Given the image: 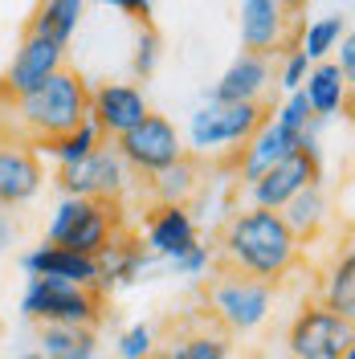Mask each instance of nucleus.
Instances as JSON below:
<instances>
[{"label":"nucleus","mask_w":355,"mask_h":359,"mask_svg":"<svg viewBox=\"0 0 355 359\" xmlns=\"http://www.w3.org/2000/svg\"><path fill=\"white\" fill-rule=\"evenodd\" d=\"M307 143H314V131H302V135H298V131H290V127H282L278 118H266L257 131L245 139L241 159H237V172H241L245 188L262 176L266 168H274L278 159H286L290 151H298V147H307Z\"/></svg>","instance_id":"obj_13"},{"label":"nucleus","mask_w":355,"mask_h":359,"mask_svg":"<svg viewBox=\"0 0 355 359\" xmlns=\"http://www.w3.org/2000/svg\"><path fill=\"white\" fill-rule=\"evenodd\" d=\"M335 49H339V62H335V66H339V74L351 82V78H355V41H351V33H343Z\"/></svg>","instance_id":"obj_34"},{"label":"nucleus","mask_w":355,"mask_h":359,"mask_svg":"<svg viewBox=\"0 0 355 359\" xmlns=\"http://www.w3.org/2000/svg\"><path fill=\"white\" fill-rule=\"evenodd\" d=\"M159 62V37L152 25H143V33H139V45H135V74L139 78H152V69Z\"/></svg>","instance_id":"obj_31"},{"label":"nucleus","mask_w":355,"mask_h":359,"mask_svg":"<svg viewBox=\"0 0 355 359\" xmlns=\"http://www.w3.org/2000/svg\"><path fill=\"white\" fill-rule=\"evenodd\" d=\"M323 180V168H319V147L307 143V147H298V151H290L286 159H278L274 168H266L262 176L249 184V201L257 204V208H282L290 196H298L302 188H311Z\"/></svg>","instance_id":"obj_10"},{"label":"nucleus","mask_w":355,"mask_h":359,"mask_svg":"<svg viewBox=\"0 0 355 359\" xmlns=\"http://www.w3.org/2000/svg\"><path fill=\"white\" fill-rule=\"evenodd\" d=\"M347 78L339 74L335 62H314L311 74H307V82H302V94H307V102H311L314 118H331V114L347 111Z\"/></svg>","instance_id":"obj_21"},{"label":"nucleus","mask_w":355,"mask_h":359,"mask_svg":"<svg viewBox=\"0 0 355 359\" xmlns=\"http://www.w3.org/2000/svg\"><path fill=\"white\" fill-rule=\"evenodd\" d=\"M152 351H156V331L147 323L127 327L119 339V359H152Z\"/></svg>","instance_id":"obj_29"},{"label":"nucleus","mask_w":355,"mask_h":359,"mask_svg":"<svg viewBox=\"0 0 355 359\" xmlns=\"http://www.w3.org/2000/svg\"><path fill=\"white\" fill-rule=\"evenodd\" d=\"M278 212H282V221L290 224V233H294L298 241H311L314 233L327 224L331 204H327V196H323V184H311V188H302L298 196H290Z\"/></svg>","instance_id":"obj_23"},{"label":"nucleus","mask_w":355,"mask_h":359,"mask_svg":"<svg viewBox=\"0 0 355 359\" xmlns=\"http://www.w3.org/2000/svg\"><path fill=\"white\" fill-rule=\"evenodd\" d=\"M269 118L266 98L257 102H208L192 114V147L196 156H213L221 147H245V139Z\"/></svg>","instance_id":"obj_6"},{"label":"nucleus","mask_w":355,"mask_h":359,"mask_svg":"<svg viewBox=\"0 0 355 359\" xmlns=\"http://www.w3.org/2000/svg\"><path fill=\"white\" fill-rule=\"evenodd\" d=\"M274 118H278L282 127H290V131H298V135L314 127V111H311V102H307V94H302V90H290L286 107L274 114Z\"/></svg>","instance_id":"obj_30"},{"label":"nucleus","mask_w":355,"mask_h":359,"mask_svg":"<svg viewBox=\"0 0 355 359\" xmlns=\"http://www.w3.org/2000/svg\"><path fill=\"white\" fill-rule=\"evenodd\" d=\"M8 237H13V221H8V212H0V249L8 245Z\"/></svg>","instance_id":"obj_36"},{"label":"nucleus","mask_w":355,"mask_h":359,"mask_svg":"<svg viewBox=\"0 0 355 359\" xmlns=\"http://www.w3.org/2000/svg\"><path fill=\"white\" fill-rule=\"evenodd\" d=\"M114 151L123 156V163L131 172H143V176H159L163 168H172L176 159H184V143H180V131L163 118V114H143L131 131H123L114 139Z\"/></svg>","instance_id":"obj_8"},{"label":"nucleus","mask_w":355,"mask_h":359,"mask_svg":"<svg viewBox=\"0 0 355 359\" xmlns=\"http://www.w3.org/2000/svg\"><path fill=\"white\" fill-rule=\"evenodd\" d=\"M37 343L45 359H98L94 327H41Z\"/></svg>","instance_id":"obj_24"},{"label":"nucleus","mask_w":355,"mask_h":359,"mask_svg":"<svg viewBox=\"0 0 355 359\" xmlns=\"http://www.w3.org/2000/svg\"><path fill=\"white\" fill-rule=\"evenodd\" d=\"M204 294V311L221 323L229 335H249L257 331L269 318V306H274V286L269 282H257L249 273H237V269L217 266V273L200 286Z\"/></svg>","instance_id":"obj_3"},{"label":"nucleus","mask_w":355,"mask_h":359,"mask_svg":"<svg viewBox=\"0 0 355 359\" xmlns=\"http://www.w3.org/2000/svg\"><path fill=\"white\" fill-rule=\"evenodd\" d=\"M286 347L294 359H343L355 347V327L351 318L327 311L323 302H311L294 314Z\"/></svg>","instance_id":"obj_7"},{"label":"nucleus","mask_w":355,"mask_h":359,"mask_svg":"<svg viewBox=\"0 0 355 359\" xmlns=\"http://www.w3.org/2000/svg\"><path fill=\"white\" fill-rule=\"evenodd\" d=\"M217 262L225 269H237V273H249L257 282L278 286L290 269L302 262V241L290 233L282 212L249 204V208L229 217V224L221 233Z\"/></svg>","instance_id":"obj_1"},{"label":"nucleus","mask_w":355,"mask_h":359,"mask_svg":"<svg viewBox=\"0 0 355 359\" xmlns=\"http://www.w3.org/2000/svg\"><path fill=\"white\" fill-rule=\"evenodd\" d=\"M229 351H233V335L208 311H196L168 331L152 359H229Z\"/></svg>","instance_id":"obj_11"},{"label":"nucleus","mask_w":355,"mask_h":359,"mask_svg":"<svg viewBox=\"0 0 355 359\" xmlns=\"http://www.w3.org/2000/svg\"><path fill=\"white\" fill-rule=\"evenodd\" d=\"M290 8L282 0H241V45L253 53H278L286 49Z\"/></svg>","instance_id":"obj_17"},{"label":"nucleus","mask_w":355,"mask_h":359,"mask_svg":"<svg viewBox=\"0 0 355 359\" xmlns=\"http://www.w3.org/2000/svg\"><path fill=\"white\" fill-rule=\"evenodd\" d=\"M62 66H66V45H53L37 33H25L21 49H17L13 66L0 82V98H21L33 86H41L49 74H58Z\"/></svg>","instance_id":"obj_12"},{"label":"nucleus","mask_w":355,"mask_h":359,"mask_svg":"<svg viewBox=\"0 0 355 359\" xmlns=\"http://www.w3.org/2000/svg\"><path fill=\"white\" fill-rule=\"evenodd\" d=\"M196 241V221L188 217V208L184 204H168L159 201L152 208V217L143 224V249L147 253H156V257H168V262H176L184 257Z\"/></svg>","instance_id":"obj_15"},{"label":"nucleus","mask_w":355,"mask_h":359,"mask_svg":"<svg viewBox=\"0 0 355 359\" xmlns=\"http://www.w3.org/2000/svg\"><path fill=\"white\" fill-rule=\"evenodd\" d=\"M82 17H86V0H37L33 21H29L25 33H37V37H45L53 45H69Z\"/></svg>","instance_id":"obj_22"},{"label":"nucleus","mask_w":355,"mask_h":359,"mask_svg":"<svg viewBox=\"0 0 355 359\" xmlns=\"http://www.w3.org/2000/svg\"><path fill=\"white\" fill-rule=\"evenodd\" d=\"M269 86V57L241 49L237 62L221 74V82L213 86V102H257Z\"/></svg>","instance_id":"obj_19"},{"label":"nucleus","mask_w":355,"mask_h":359,"mask_svg":"<svg viewBox=\"0 0 355 359\" xmlns=\"http://www.w3.org/2000/svg\"><path fill=\"white\" fill-rule=\"evenodd\" d=\"M343 33H347V21H343L339 13H335V17H319L314 25H307V33H302L298 49L311 57V66H314V62H323L335 45H339V37H343Z\"/></svg>","instance_id":"obj_28"},{"label":"nucleus","mask_w":355,"mask_h":359,"mask_svg":"<svg viewBox=\"0 0 355 359\" xmlns=\"http://www.w3.org/2000/svg\"><path fill=\"white\" fill-rule=\"evenodd\" d=\"M102 298L94 286H74L62 278H29L21 298V314L37 327H98Z\"/></svg>","instance_id":"obj_4"},{"label":"nucleus","mask_w":355,"mask_h":359,"mask_svg":"<svg viewBox=\"0 0 355 359\" xmlns=\"http://www.w3.org/2000/svg\"><path fill=\"white\" fill-rule=\"evenodd\" d=\"M8 118V143H25V147H45L66 131L82 127L90 118V86L78 69H58L49 74L41 86H33L21 98H0Z\"/></svg>","instance_id":"obj_2"},{"label":"nucleus","mask_w":355,"mask_h":359,"mask_svg":"<svg viewBox=\"0 0 355 359\" xmlns=\"http://www.w3.org/2000/svg\"><path fill=\"white\" fill-rule=\"evenodd\" d=\"M152 111L143 90L127 86V82H107V86L90 90V123L98 127V135L119 139L123 131H131L143 114Z\"/></svg>","instance_id":"obj_14"},{"label":"nucleus","mask_w":355,"mask_h":359,"mask_svg":"<svg viewBox=\"0 0 355 359\" xmlns=\"http://www.w3.org/2000/svg\"><path fill=\"white\" fill-rule=\"evenodd\" d=\"M196 159L192 156H184V159H176L172 168H163L159 176H152L156 180V196L159 201H168V204H184L188 201V192H196Z\"/></svg>","instance_id":"obj_26"},{"label":"nucleus","mask_w":355,"mask_h":359,"mask_svg":"<svg viewBox=\"0 0 355 359\" xmlns=\"http://www.w3.org/2000/svg\"><path fill=\"white\" fill-rule=\"evenodd\" d=\"M98 143H102V135H98V127H94V123L86 118L82 127H74V131H66L62 139H53V143H45V151H49V156L58 159L62 168H69V163H78V159H86L90 151L98 147Z\"/></svg>","instance_id":"obj_27"},{"label":"nucleus","mask_w":355,"mask_h":359,"mask_svg":"<svg viewBox=\"0 0 355 359\" xmlns=\"http://www.w3.org/2000/svg\"><path fill=\"white\" fill-rule=\"evenodd\" d=\"M21 359H45L41 351H29V355H21Z\"/></svg>","instance_id":"obj_38"},{"label":"nucleus","mask_w":355,"mask_h":359,"mask_svg":"<svg viewBox=\"0 0 355 359\" xmlns=\"http://www.w3.org/2000/svg\"><path fill=\"white\" fill-rule=\"evenodd\" d=\"M282 4H286L290 13H298V8H302V4H307V0H282Z\"/></svg>","instance_id":"obj_37"},{"label":"nucleus","mask_w":355,"mask_h":359,"mask_svg":"<svg viewBox=\"0 0 355 359\" xmlns=\"http://www.w3.org/2000/svg\"><path fill=\"white\" fill-rule=\"evenodd\" d=\"M343 359H355V347H351V351H347V355H343Z\"/></svg>","instance_id":"obj_39"},{"label":"nucleus","mask_w":355,"mask_h":359,"mask_svg":"<svg viewBox=\"0 0 355 359\" xmlns=\"http://www.w3.org/2000/svg\"><path fill=\"white\" fill-rule=\"evenodd\" d=\"M208 262H213V253H208V245H192L184 257H176L172 266L180 269V273H188V278H200L204 269H208Z\"/></svg>","instance_id":"obj_33"},{"label":"nucleus","mask_w":355,"mask_h":359,"mask_svg":"<svg viewBox=\"0 0 355 359\" xmlns=\"http://www.w3.org/2000/svg\"><path fill=\"white\" fill-rule=\"evenodd\" d=\"M131 184V168L111 143H98L86 159L62 168V188L66 196H90V201H119Z\"/></svg>","instance_id":"obj_9"},{"label":"nucleus","mask_w":355,"mask_h":359,"mask_svg":"<svg viewBox=\"0 0 355 359\" xmlns=\"http://www.w3.org/2000/svg\"><path fill=\"white\" fill-rule=\"evenodd\" d=\"M41 159L25 143H0V208H17L41 192Z\"/></svg>","instance_id":"obj_16"},{"label":"nucleus","mask_w":355,"mask_h":359,"mask_svg":"<svg viewBox=\"0 0 355 359\" xmlns=\"http://www.w3.org/2000/svg\"><path fill=\"white\" fill-rule=\"evenodd\" d=\"M21 269L29 278H62V282H74V286H94L98 290V257H82L74 249L62 245H37L33 253L21 257Z\"/></svg>","instance_id":"obj_18"},{"label":"nucleus","mask_w":355,"mask_h":359,"mask_svg":"<svg viewBox=\"0 0 355 359\" xmlns=\"http://www.w3.org/2000/svg\"><path fill=\"white\" fill-rule=\"evenodd\" d=\"M111 8H119V13H127V17H135V21H147L152 17V0H107Z\"/></svg>","instance_id":"obj_35"},{"label":"nucleus","mask_w":355,"mask_h":359,"mask_svg":"<svg viewBox=\"0 0 355 359\" xmlns=\"http://www.w3.org/2000/svg\"><path fill=\"white\" fill-rule=\"evenodd\" d=\"M147 269V249L131 233H119L111 245L98 253V290L107 294L111 286H127Z\"/></svg>","instance_id":"obj_20"},{"label":"nucleus","mask_w":355,"mask_h":359,"mask_svg":"<svg viewBox=\"0 0 355 359\" xmlns=\"http://www.w3.org/2000/svg\"><path fill=\"white\" fill-rule=\"evenodd\" d=\"M119 237V201H90V196H66L49 221V245L74 249L82 257H98Z\"/></svg>","instance_id":"obj_5"},{"label":"nucleus","mask_w":355,"mask_h":359,"mask_svg":"<svg viewBox=\"0 0 355 359\" xmlns=\"http://www.w3.org/2000/svg\"><path fill=\"white\" fill-rule=\"evenodd\" d=\"M323 306L355 323V257H351V249H347V253H343V257L331 266V273H327V286H323Z\"/></svg>","instance_id":"obj_25"},{"label":"nucleus","mask_w":355,"mask_h":359,"mask_svg":"<svg viewBox=\"0 0 355 359\" xmlns=\"http://www.w3.org/2000/svg\"><path fill=\"white\" fill-rule=\"evenodd\" d=\"M307 74H311V57H307L302 49H290L286 66H282V86H286V90H302Z\"/></svg>","instance_id":"obj_32"}]
</instances>
